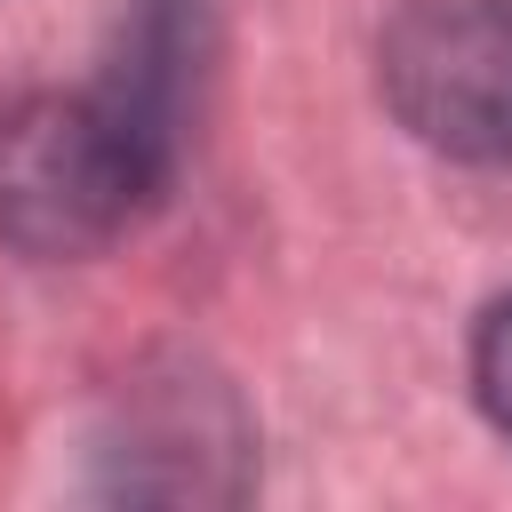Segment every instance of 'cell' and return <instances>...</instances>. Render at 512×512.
Wrapping results in <instances>:
<instances>
[{
    "label": "cell",
    "instance_id": "obj_1",
    "mask_svg": "<svg viewBox=\"0 0 512 512\" xmlns=\"http://www.w3.org/2000/svg\"><path fill=\"white\" fill-rule=\"evenodd\" d=\"M168 176V96L144 64L80 96H32L0 120V232L32 256L112 240Z\"/></svg>",
    "mask_w": 512,
    "mask_h": 512
},
{
    "label": "cell",
    "instance_id": "obj_2",
    "mask_svg": "<svg viewBox=\"0 0 512 512\" xmlns=\"http://www.w3.org/2000/svg\"><path fill=\"white\" fill-rule=\"evenodd\" d=\"M376 72L432 152L512 160V0H400Z\"/></svg>",
    "mask_w": 512,
    "mask_h": 512
},
{
    "label": "cell",
    "instance_id": "obj_3",
    "mask_svg": "<svg viewBox=\"0 0 512 512\" xmlns=\"http://www.w3.org/2000/svg\"><path fill=\"white\" fill-rule=\"evenodd\" d=\"M472 384H480V408L496 416V432H512V296L480 320V344H472Z\"/></svg>",
    "mask_w": 512,
    "mask_h": 512
}]
</instances>
